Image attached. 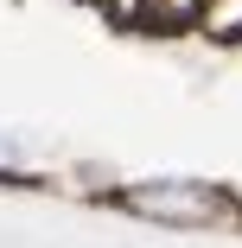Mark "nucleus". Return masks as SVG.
<instances>
[{
	"label": "nucleus",
	"instance_id": "nucleus-2",
	"mask_svg": "<svg viewBox=\"0 0 242 248\" xmlns=\"http://www.w3.org/2000/svg\"><path fill=\"white\" fill-rule=\"evenodd\" d=\"M147 13L166 19V26H185V19H198V13H204V0H147Z\"/></svg>",
	"mask_w": 242,
	"mask_h": 248
},
{
	"label": "nucleus",
	"instance_id": "nucleus-3",
	"mask_svg": "<svg viewBox=\"0 0 242 248\" xmlns=\"http://www.w3.org/2000/svg\"><path fill=\"white\" fill-rule=\"evenodd\" d=\"M102 7H109L115 19H134V13H147V0H102Z\"/></svg>",
	"mask_w": 242,
	"mask_h": 248
},
{
	"label": "nucleus",
	"instance_id": "nucleus-1",
	"mask_svg": "<svg viewBox=\"0 0 242 248\" xmlns=\"http://www.w3.org/2000/svg\"><path fill=\"white\" fill-rule=\"evenodd\" d=\"M134 210L204 223V217H217V191H204V185H191V191H166V185H153V191H134Z\"/></svg>",
	"mask_w": 242,
	"mask_h": 248
}]
</instances>
